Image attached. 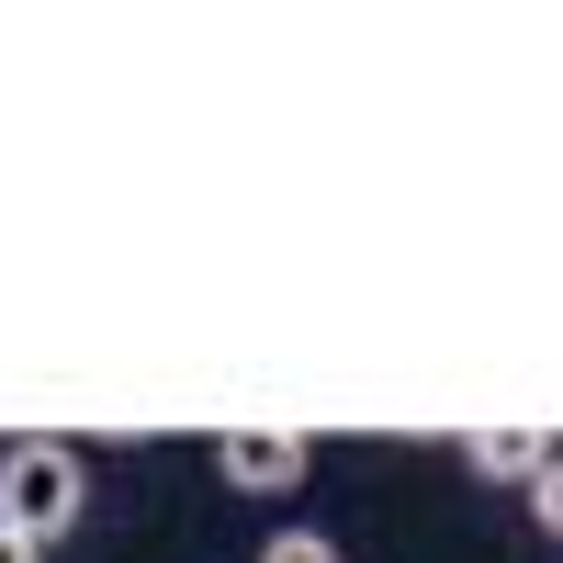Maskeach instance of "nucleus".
Listing matches in <instances>:
<instances>
[{
    "label": "nucleus",
    "instance_id": "f257e3e1",
    "mask_svg": "<svg viewBox=\"0 0 563 563\" xmlns=\"http://www.w3.org/2000/svg\"><path fill=\"white\" fill-rule=\"evenodd\" d=\"M0 519H12L23 541H68L90 519V451L68 440H12L0 451Z\"/></svg>",
    "mask_w": 563,
    "mask_h": 563
},
{
    "label": "nucleus",
    "instance_id": "f03ea898",
    "mask_svg": "<svg viewBox=\"0 0 563 563\" xmlns=\"http://www.w3.org/2000/svg\"><path fill=\"white\" fill-rule=\"evenodd\" d=\"M214 474L238 485V496H305L316 440H294V429H225L214 440Z\"/></svg>",
    "mask_w": 563,
    "mask_h": 563
},
{
    "label": "nucleus",
    "instance_id": "7ed1b4c3",
    "mask_svg": "<svg viewBox=\"0 0 563 563\" xmlns=\"http://www.w3.org/2000/svg\"><path fill=\"white\" fill-rule=\"evenodd\" d=\"M563 440H541V429H485V440H462V474H474V485H541V462H552Z\"/></svg>",
    "mask_w": 563,
    "mask_h": 563
},
{
    "label": "nucleus",
    "instance_id": "20e7f679",
    "mask_svg": "<svg viewBox=\"0 0 563 563\" xmlns=\"http://www.w3.org/2000/svg\"><path fill=\"white\" fill-rule=\"evenodd\" d=\"M260 563H350V552L327 541V530H305V519H282V530L260 541Z\"/></svg>",
    "mask_w": 563,
    "mask_h": 563
},
{
    "label": "nucleus",
    "instance_id": "39448f33",
    "mask_svg": "<svg viewBox=\"0 0 563 563\" xmlns=\"http://www.w3.org/2000/svg\"><path fill=\"white\" fill-rule=\"evenodd\" d=\"M530 519H541V541H563V451L541 462V485H530Z\"/></svg>",
    "mask_w": 563,
    "mask_h": 563
},
{
    "label": "nucleus",
    "instance_id": "423d86ee",
    "mask_svg": "<svg viewBox=\"0 0 563 563\" xmlns=\"http://www.w3.org/2000/svg\"><path fill=\"white\" fill-rule=\"evenodd\" d=\"M0 563H45V541H23L12 519H0Z\"/></svg>",
    "mask_w": 563,
    "mask_h": 563
}]
</instances>
